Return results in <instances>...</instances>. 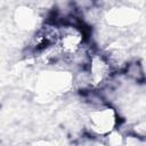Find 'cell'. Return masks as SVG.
<instances>
[{"label": "cell", "mask_w": 146, "mask_h": 146, "mask_svg": "<svg viewBox=\"0 0 146 146\" xmlns=\"http://www.w3.org/2000/svg\"><path fill=\"white\" fill-rule=\"evenodd\" d=\"M87 43L84 29L74 22H63L58 24L57 48L63 56L65 64H71L72 59L83 52Z\"/></svg>", "instance_id": "obj_1"}, {"label": "cell", "mask_w": 146, "mask_h": 146, "mask_svg": "<svg viewBox=\"0 0 146 146\" xmlns=\"http://www.w3.org/2000/svg\"><path fill=\"white\" fill-rule=\"evenodd\" d=\"M86 123L90 133L105 138V136L119 128L120 116L110 103H103L89 106L86 113Z\"/></svg>", "instance_id": "obj_2"}, {"label": "cell", "mask_w": 146, "mask_h": 146, "mask_svg": "<svg viewBox=\"0 0 146 146\" xmlns=\"http://www.w3.org/2000/svg\"><path fill=\"white\" fill-rule=\"evenodd\" d=\"M91 89H100L115 73L108 57L100 52H90L88 63L84 67Z\"/></svg>", "instance_id": "obj_3"}, {"label": "cell", "mask_w": 146, "mask_h": 146, "mask_svg": "<svg viewBox=\"0 0 146 146\" xmlns=\"http://www.w3.org/2000/svg\"><path fill=\"white\" fill-rule=\"evenodd\" d=\"M122 73L128 79L129 81L136 82V83H141L145 80V72L140 63L133 60V62H128L125 66L122 68Z\"/></svg>", "instance_id": "obj_4"}, {"label": "cell", "mask_w": 146, "mask_h": 146, "mask_svg": "<svg viewBox=\"0 0 146 146\" xmlns=\"http://www.w3.org/2000/svg\"><path fill=\"white\" fill-rule=\"evenodd\" d=\"M129 133H132L146 141V119H140L129 125Z\"/></svg>", "instance_id": "obj_5"}]
</instances>
